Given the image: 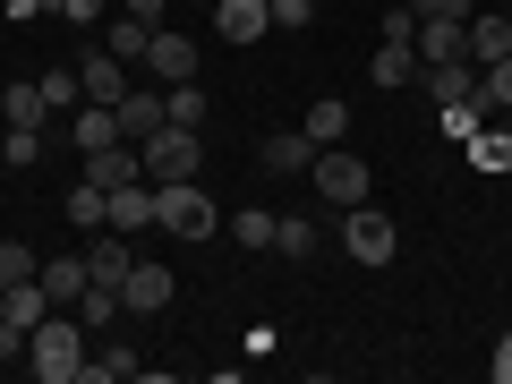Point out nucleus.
Listing matches in <instances>:
<instances>
[{
  "instance_id": "1",
  "label": "nucleus",
  "mask_w": 512,
  "mask_h": 384,
  "mask_svg": "<svg viewBox=\"0 0 512 384\" xmlns=\"http://www.w3.org/2000/svg\"><path fill=\"white\" fill-rule=\"evenodd\" d=\"M26 367H35L43 384H77V367H86V325H77L69 308H52L26 333Z\"/></svg>"
},
{
  "instance_id": "2",
  "label": "nucleus",
  "mask_w": 512,
  "mask_h": 384,
  "mask_svg": "<svg viewBox=\"0 0 512 384\" xmlns=\"http://www.w3.org/2000/svg\"><path fill=\"white\" fill-rule=\"evenodd\" d=\"M154 222H163L171 239H214L222 231V205L205 197L197 180H171V188H154Z\"/></svg>"
},
{
  "instance_id": "3",
  "label": "nucleus",
  "mask_w": 512,
  "mask_h": 384,
  "mask_svg": "<svg viewBox=\"0 0 512 384\" xmlns=\"http://www.w3.org/2000/svg\"><path fill=\"white\" fill-rule=\"evenodd\" d=\"M137 154H146V180L171 188V180H197V128H154V137H137Z\"/></svg>"
},
{
  "instance_id": "4",
  "label": "nucleus",
  "mask_w": 512,
  "mask_h": 384,
  "mask_svg": "<svg viewBox=\"0 0 512 384\" xmlns=\"http://www.w3.org/2000/svg\"><path fill=\"white\" fill-rule=\"evenodd\" d=\"M342 248L359 256V265H393L402 231H393V214H376V205H342Z\"/></svg>"
},
{
  "instance_id": "5",
  "label": "nucleus",
  "mask_w": 512,
  "mask_h": 384,
  "mask_svg": "<svg viewBox=\"0 0 512 384\" xmlns=\"http://www.w3.org/2000/svg\"><path fill=\"white\" fill-rule=\"evenodd\" d=\"M308 180H316V197H325V205H367V163H359V154H342V146L316 154Z\"/></svg>"
},
{
  "instance_id": "6",
  "label": "nucleus",
  "mask_w": 512,
  "mask_h": 384,
  "mask_svg": "<svg viewBox=\"0 0 512 384\" xmlns=\"http://www.w3.org/2000/svg\"><path fill=\"white\" fill-rule=\"evenodd\" d=\"M146 77H154V86H188V77H197V43L171 35V26H154V43H146Z\"/></svg>"
},
{
  "instance_id": "7",
  "label": "nucleus",
  "mask_w": 512,
  "mask_h": 384,
  "mask_svg": "<svg viewBox=\"0 0 512 384\" xmlns=\"http://www.w3.org/2000/svg\"><path fill=\"white\" fill-rule=\"evenodd\" d=\"M171 291H180V282H171V265H146V256H137V265H128V282H120L128 316H163Z\"/></svg>"
},
{
  "instance_id": "8",
  "label": "nucleus",
  "mask_w": 512,
  "mask_h": 384,
  "mask_svg": "<svg viewBox=\"0 0 512 384\" xmlns=\"http://www.w3.org/2000/svg\"><path fill=\"white\" fill-rule=\"evenodd\" d=\"M214 35H222V43L274 35V0H214Z\"/></svg>"
},
{
  "instance_id": "9",
  "label": "nucleus",
  "mask_w": 512,
  "mask_h": 384,
  "mask_svg": "<svg viewBox=\"0 0 512 384\" xmlns=\"http://www.w3.org/2000/svg\"><path fill=\"white\" fill-rule=\"evenodd\" d=\"M43 120H60L52 94H43V77H18V86H0V128H43Z\"/></svg>"
},
{
  "instance_id": "10",
  "label": "nucleus",
  "mask_w": 512,
  "mask_h": 384,
  "mask_svg": "<svg viewBox=\"0 0 512 384\" xmlns=\"http://www.w3.org/2000/svg\"><path fill=\"white\" fill-rule=\"evenodd\" d=\"M86 180H94V188L146 180V154H137V137H120V146H94V154H86Z\"/></svg>"
},
{
  "instance_id": "11",
  "label": "nucleus",
  "mask_w": 512,
  "mask_h": 384,
  "mask_svg": "<svg viewBox=\"0 0 512 384\" xmlns=\"http://www.w3.org/2000/svg\"><path fill=\"white\" fill-rule=\"evenodd\" d=\"M128 265H137V256H128V231H94V248H86V282H103V291H120L128 282Z\"/></svg>"
},
{
  "instance_id": "12",
  "label": "nucleus",
  "mask_w": 512,
  "mask_h": 384,
  "mask_svg": "<svg viewBox=\"0 0 512 384\" xmlns=\"http://www.w3.org/2000/svg\"><path fill=\"white\" fill-rule=\"evenodd\" d=\"M461 35H470V18H419V35H410L419 69H436V60H470V52H461Z\"/></svg>"
},
{
  "instance_id": "13",
  "label": "nucleus",
  "mask_w": 512,
  "mask_h": 384,
  "mask_svg": "<svg viewBox=\"0 0 512 384\" xmlns=\"http://www.w3.org/2000/svg\"><path fill=\"white\" fill-rule=\"evenodd\" d=\"M77 86H86V103H111V111H120V94H128V60L86 52V60H77Z\"/></svg>"
},
{
  "instance_id": "14",
  "label": "nucleus",
  "mask_w": 512,
  "mask_h": 384,
  "mask_svg": "<svg viewBox=\"0 0 512 384\" xmlns=\"http://www.w3.org/2000/svg\"><path fill=\"white\" fill-rule=\"evenodd\" d=\"M256 163L282 171V180H299V171L316 163V137H308V128H282V137H265V146H256Z\"/></svg>"
},
{
  "instance_id": "15",
  "label": "nucleus",
  "mask_w": 512,
  "mask_h": 384,
  "mask_svg": "<svg viewBox=\"0 0 512 384\" xmlns=\"http://www.w3.org/2000/svg\"><path fill=\"white\" fill-rule=\"evenodd\" d=\"M43 316H52V291H43V282H0V325L35 333Z\"/></svg>"
},
{
  "instance_id": "16",
  "label": "nucleus",
  "mask_w": 512,
  "mask_h": 384,
  "mask_svg": "<svg viewBox=\"0 0 512 384\" xmlns=\"http://www.w3.org/2000/svg\"><path fill=\"white\" fill-rule=\"evenodd\" d=\"M146 43H154V18H128V9H111V26H103V52H111V60L146 69Z\"/></svg>"
},
{
  "instance_id": "17",
  "label": "nucleus",
  "mask_w": 512,
  "mask_h": 384,
  "mask_svg": "<svg viewBox=\"0 0 512 384\" xmlns=\"http://www.w3.org/2000/svg\"><path fill=\"white\" fill-rule=\"evenodd\" d=\"M69 146H77V154L120 146V111H111V103H77V111H69Z\"/></svg>"
},
{
  "instance_id": "18",
  "label": "nucleus",
  "mask_w": 512,
  "mask_h": 384,
  "mask_svg": "<svg viewBox=\"0 0 512 384\" xmlns=\"http://www.w3.org/2000/svg\"><path fill=\"white\" fill-rule=\"evenodd\" d=\"M111 231H154V180H128V188H111Z\"/></svg>"
},
{
  "instance_id": "19",
  "label": "nucleus",
  "mask_w": 512,
  "mask_h": 384,
  "mask_svg": "<svg viewBox=\"0 0 512 384\" xmlns=\"http://www.w3.org/2000/svg\"><path fill=\"white\" fill-rule=\"evenodd\" d=\"M171 111H163V86H128L120 94V137H154Z\"/></svg>"
},
{
  "instance_id": "20",
  "label": "nucleus",
  "mask_w": 512,
  "mask_h": 384,
  "mask_svg": "<svg viewBox=\"0 0 512 384\" xmlns=\"http://www.w3.org/2000/svg\"><path fill=\"white\" fill-rule=\"evenodd\" d=\"M299 128L316 137V154H325V146H350V103H342V94H316V103H308V120H299Z\"/></svg>"
},
{
  "instance_id": "21",
  "label": "nucleus",
  "mask_w": 512,
  "mask_h": 384,
  "mask_svg": "<svg viewBox=\"0 0 512 384\" xmlns=\"http://www.w3.org/2000/svg\"><path fill=\"white\" fill-rule=\"evenodd\" d=\"M120 308H128V299H120V291H103V282H86V291L69 299V316H77L86 333H111V325H120Z\"/></svg>"
},
{
  "instance_id": "22",
  "label": "nucleus",
  "mask_w": 512,
  "mask_h": 384,
  "mask_svg": "<svg viewBox=\"0 0 512 384\" xmlns=\"http://www.w3.org/2000/svg\"><path fill=\"white\" fill-rule=\"evenodd\" d=\"M419 86L436 103H461V94H478V60H436V69H419Z\"/></svg>"
},
{
  "instance_id": "23",
  "label": "nucleus",
  "mask_w": 512,
  "mask_h": 384,
  "mask_svg": "<svg viewBox=\"0 0 512 384\" xmlns=\"http://www.w3.org/2000/svg\"><path fill=\"white\" fill-rule=\"evenodd\" d=\"M461 52H470L478 69H487V60H504V52H512V9H504V18H470V35H461Z\"/></svg>"
},
{
  "instance_id": "24",
  "label": "nucleus",
  "mask_w": 512,
  "mask_h": 384,
  "mask_svg": "<svg viewBox=\"0 0 512 384\" xmlns=\"http://www.w3.org/2000/svg\"><path fill=\"white\" fill-rule=\"evenodd\" d=\"M410 77H419V52H410V43H384V52L367 60V86H410Z\"/></svg>"
},
{
  "instance_id": "25",
  "label": "nucleus",
  "mask_w": 512,
  "mask_h": 384,
  "mask_svg": "<svg viewBox=\"0 0 512 384\" xmlns=\"http://www.w3.org/2000/svg\"><path fill=\"white\" fill-rule=\"evenodd\" d=\"M35 282H43V291H52V308H69V299L86 291V256H52V265H43Z\"/></svg>"
},
{
  "instance_id": "26",
  "label": "nucleus",
  "mask_w": 512,
  "mask_h": 384,
  "mask_svg": "<svg viewBox=\"0 0 512 384\" xmlns=\"http://www.w3.org/2000/svg\"><path fill=\"white\" fill-rule=\"evenodd\" d=\"M274 222H282V214H265V205H248V214H222V231H231L239 248L256 256V248H274Z\"/></svg>"
},
{
  "instance_id": "27",
  "label": "nucleus",
  "mask_w": 512,
  "mask_h": 384,
  "mask_svg": "<svg viewBox=\"0 0 512 384\" xmlns=\"http://www.w3.org/2000/svg\"><path fill=\"white\" fill-rule=\"evenodd\" d=\"M478 128H487V94H461V103H444V137H453V146H470Z\"/></svg>"
},
{
  "instance_id": "28",
  "label": "nucleus",
  "mask_w": 512,
  "mask_h": 384,
  "mask_svg": "<svg viewBox=\"0 0 512 384\" xmlns=\"http://www.w3.org/2000/svg\"><path fill=\"white\" fill-rule=\"evenodd\" d=\"M461 154H470L478 171H512V128H478V137H470Z\"/></svg>"
},
{
  "instance_id": "29",
  "label": "nucleus",
  "mask_w": 512,
  "mask_h": 384,
  "mask_svg": "<svg viewBox=\"0 0 512 384\" xmlns=\"http://www.w3.org/2000/svg\"><path fill=\"white\" fill-rule=\"evenodd\" d=\"M163 111H171V128H205V86L188 77V86H163Z\"/></svg>"
},
{
  "instance_id": "30",
  "label": "nucleus",
  "mask_w": 512,
  "mask_h": 384,
  "mask_svg": "<svg viewBox=\"0 0 512 384\" xmlns=\"http://www.w3.org/2000/svg\"><path fill=\"white\" fill-rule=\"evenodd\" d=\"M103 214H111V188L77 180V188H69V222H86V231H103Z\"/></svg>"
},
{
  "instance_id": "31",
  "label": "nucleus",
  "mask_w": 512,
  "mask_h": 384,
  "mask_svg": "<svg viewBox=\"0 0 512 384\" xmlns=\"http://www.w3.org/2000/svg\"><path fill=\"white\" fill-rule=\"evenodd\" d=\"M0 163H43V128H0Z\"/></svg>"
},
{
  "instance_id": "32",
  "label": "nucleus",
  "mask_w": 512,
  "mask_h": 384,
  "mask_svg": "<svg viewBox=\"0 0 512 384\" xmlns=\"http://www.w3.org/2000/svg\"><path fill=\"white\" fill-rule=\"evenodd\" d=\"M478 94H487V111H512V52L478 69Z\"/></svg>"
},
{
  "instance_id": "33",
  "label": "nucleus",
  "mask_w": 512,
  "mask_h": 384,
  "mask_svg": "<svg viewBox=\"0 0 512 384\" xmlns=\"http://www.w3.org/2000/svg\"><path fill=\"white\" fill-rule=\"evenodd\" d=\"M274 248H282V256H316V222L282 214V222H274Z\"/></svg>"
},
{
  "instance_id": "34",
  "label": "nucleus",
  "mask_w": 512,
  "mask_h": 384,
  "mask_svg": "<svg viewBox=\"0 0 512 384\" xmlns=\"http://www.w3.org/2000/svg\"><path fill=\"white\" fill-rule=\"evenodd\" d=\"M43 265H35V248L26 239H0V282H35Z\"/></svg>"
},
{
  "instance_id": "35",
  "label": "nucleus",
  "mask_w": 512,
  "mask_h": 384,
  "mask_svg": "<svg viewBox=\"0 0 512 384\" xmlns=\"http://www.w3.org/2000/svg\"><path fill=\"white\" fill-rule=\"evenodd\" d=\"M52 9H60L69 26H103V18H111V0H52Z\"/></svg>"
},
{
  "instance_id": "36",
  "label": "nucleus",
  "mask_w": 512,
  "mask_h": 384,
  "mask_svg": "<svg viewBox=\"0 0 512 384\" xmlns=\"http://www.w3.org/2000/svg\"><path fill=\"white\" fill-rule=\"evenodd\" d=\"M274 26H316V0H274Z\"/></svg>"
},
{
  "instance_id": "37",
  "label": "nucleus",
  "mask_w": 512,
  "mask_h": 384,
  "mask_svg": "<svg viewBox=\"0 0 512 384\" xmlns=\"http://www.w3.org/2000/svg\"><path fill=\"white\" fill-rule=\"evenodd\" d=\"M419 18H470V0H410Z\"/></svg>"
},
{
  "instance_id": "38",
  "label": "nucleus",
  "mask_w": 512,
  "mask_h": 384,
  "mask_svg": "<svg viewBox=\"0 0 512 384\" xmlns=\"http://www.w3.org/2000/svg\"><path fill=\"white\" fill-rule=\"evenodd\" d=\"M487 376H495V384H512V333H504V342H495V359H487Z\"/></svg>"
},
{
  "instance_id": "39",
  "label": "nucleus",
  "mask_w": 512,
  "mask_h": 384,
  "mask_svg": "<svg viewBox=\"0 0 512 384\" xmlns=\"http://www.w3.org/2000/svg\"><path fill=\"white\" fill-rule=\"evenodd\" d=\"M111 9H128V18H163V0H111Z\"/></svg>"
},
{
  "instance_id": "40",
  "label": "nucleus",
  "mask_w": 512,
  "mask_h": 384,
  "mask_svg": "<svg viewBox=\"0 0 512 384\" xmlns=\"http://www.w3.org/2000/svg\"><path fill=\"white\" fill-rule=\"evenodd\" d=\"M9 367H18V359H0V376H9Z\"/></svg>"
}]
</instances>
